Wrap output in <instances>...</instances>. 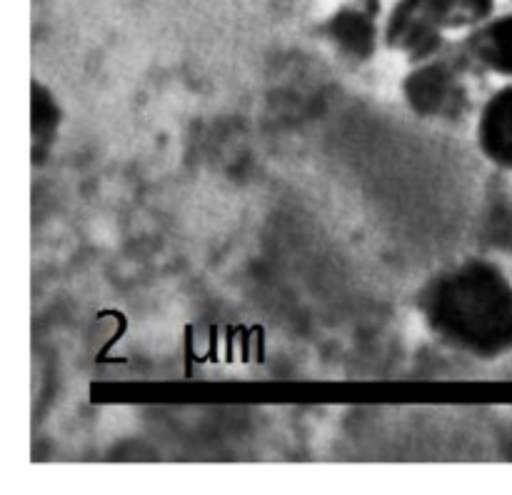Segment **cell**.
I'll list each match as a JSON object with an SVG mask.
<instances>
[{
  "label": "cell",
  "mask_w": 512,
  "mask_h": 495,
  "mask_svg": "<svg viewBox=\"0 0 512 495\" xmlns=\"http://www.w3.org/2000/svg\"><path fill=\"white\" fill-rule=\"evenodd\" d=\"M430 333L448 348L493 360L512 350V283L488 260L440 270L418 295Z\"/></svg>",
  "instance_id": "1"
},
{
  "label": "cell",
  "mask_w": 512,
  "mask_h": 495,
  "mask_svg": "<svg viewBox=\"0 0 512 495\" xmlns=\"http://www.w3.org/2000/svg\"><path fill=\"white\" fill-rule=\"evenodd\" d=\"M495 0H398L385 18L383 43L410 63H423L448 48V30H473L493 18Z\"/></svg>",
  "instance_id": "2"
},
{
  "label": "cell",
  "mask_w": 512,
  "mask_h": 495,
  "mask_svg": "<svg viewBox=\"0 0 512 495\" xmlns=\"http://www.w3.org/2000/svg\"><path fill=\"white\" fill-rule=\"evenodd\" d=\"M468 70L470 63L458 43L453 55L450 48H445L435 58L415 63L403 78L405 103L423 118L445 120V123L463 120L470 113V90L465 83Z\"/></svg>",
  "instance_id": "3"
},
{
  "label": "cell",
  "mask_w": 512,
  "mask_h": 495,
  "mask_svg": "<svg viewBox=\"0 0 512 495\" xmlns=\"http://www.w3.org/2000/svg\"><path fill=\"white\" fill-rule=\"evenodd\" d=\"M380 0H350L325 20V38L340 58L363 65L380 45Z\"/></svg>",
  "instance_id": "4"
},
{
  "label": "cell",
  "mask_w": 512,
  "mask_h": 495,
  "mask_svg": "<svg viewBox=\"0 0 512 495\" xmlns=\"http://www.w3.org/2000/svg\"><path fill=\"white\" fill-rule=\"evenodd\" d=\"M458 45L470 65L512 78V13L495 15L475 25Z\"/></svg>",
  "instance_id": "5"
},
{
  "label": "cell",
  "mask_w": 512,
  "mask_h": 495,
  "mask_svg": "<svg viewBox=\"0 0 512 495\" xmlns=\"http://www.w3.org/2000/svg\"><path fill=\"white\" fill-rule=\"evenodd\" d=\"M478 148L485 158L503 170H512V85L495 90L485 100L478 118Z\"/></svg>",
  "instance_id": "6"
},
{
  "label": "cell",
  "mask_w": 512,
  "mask_h": 495,
  "mask_svg": "<svg viewBox=\"0 0 512 495\" xmlns=\"http://www.w3.org/2000/svg\"><path fill=\"white\" fill-rule=\"evenodd\" d=\"M60 125V108L58 100L53 98L45 85L33 83V160L45 158V150L58 135Z\"/></svg>",
  "instance_id": "7"
}]
</instances>
